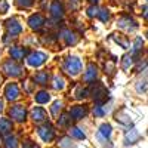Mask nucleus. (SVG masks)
I'll return each instance as SVG.
<instances>
[{
    "mask_svg": "<svg viewBox=\"0 0 148 148\" xmlns=\"http://www.w3.org/2000/svg\"><path fill=\"white\" fill-rule=\"evenodd\" d=\"M117 27L121 30V31H125L126 34H133V33H136L141 27V24L139 21L135 18L133 15L130 14H125V15H121L119 19H117Z\"/></svg>",
    "mask_w": 148,
    "mask_h": 148,
    "instance_id": "obj_1",
    "label": "nucleus"
},
{
    "mask_svg": "<svg viewBox=\"0 0 148 148\" xmlns=\"http://www.w3.org/2000/svg\"><path fill=\"white\" fill-rule=\"evenodd\" d=\"M145 37L144 36H136L130 43V55L135 58V61H138L142 58V53L145 51Z\"/></svg>",
    "mask_w": 148,
    "mask_h": 148,
    "instance_id": "obj_2",
    "label": "nucleus"
},
{
    "mask_svg": "<svg viewBox=\"0 0 148 148\" xmlns=\"http://www.w3.org/2000/svg\"><path fill=\"white\" fill-rule=\"evenodd\" d=\"M37 135H39L40 139L43 142H46V144H51L55 139V136H56L55 129H53V126L51 125V123H45V125L37 127Z\"/></svg>",
    "mask_w": 148,
    "mask_h": 148,
    "instance_id": "obj_3",
    "label": "nucleus"
},
{
    "mask_svg": "<svg viewBox=\"0 0 148 148\" xmlns=\"http://www.w3.org/2000/svg\"><path fill=\"white\" fill-rule=\"evenodd\" d=\"M82 61L77 56H70L65 59L64 62V70L70 74V76H77V74L82 71Z\"/></svg>",
    "mask_w": 148,
    "mask_h": 148,
    "instance_id": "obj_4",
    "label": "nucleus"
},
{
    "mask_svg": "<svg viewBox=\"0 0 148 148\" xmlns=\"http://www.w3.org/2000/svg\"><path fill=\"white\" fill-rule=\"evenodd\" d=\"M139 139H141V133L138 132V129L129 127V129L125 132V136H123V145H125V147L135 145V144L139 142Z\"/></svg>",
    "mask_w": 148,
    "mask_h": 148,
    "instance_id": "obj_5",
    "label": "nucleus"
},
{
    "mask_svg": "<svg viewBox=\"0 0 148 148\" xmlns=\"http://www.w3.org/2000/svg\"><path fill=\"white\" fill-rule=\"evenodd\" d=\"M9 117L16 121V123H22V121H25L27 119V110L24 105H15V107H12L9 110Z\"/></svg>",
    "mask_w": 148,
    "mask_h": 148,
    "instance_id": "obj_6",
    "label": "nucleus"
},
{
    "mask_svg": "<svg viewBox=\"0 0 148 148\" xmlns=\"http://www.w3.org/2000/svg\"><path fill=\"white\" fill-rule=\"evenodd\" d=\"M46 59H47V56H46L45 53H42V52H34V53H31V55L27 58V64H28L30 67L37 68V67L43 65V64L46 62Z\"/></svg>",
    "mask_w": 148,
    "mask_h": 148,
    "instance_id": "obj_7",
    "label": "nucleus"
},
{
    "mask_svg": "<svg viewBox=\"0 0 148 148\" xmlns=\"http://www.w3.org/2000/svg\"><path fill=\"white\" fill-rule=\"evenodd\" d=\"M111 135H113V126L110 123H102L99 129H98V138H99V141H102V142L110 141Z\"/></svg>",
    "mask_w": 148,
    "mask_h": 148,
    "instance_id": "obj_8",
    "label": "nucleus"
},
{
    "mask_svg": "<svg viewBox=\"0 0 148 148\" xmlns=\"http://www.w3.org/2000/svg\"><path fill=\"white\" fill-rule=\"evenodd\" d=\"M114 119H116V121L119 123V125H121V126H125V127H133L132 125V119H130V116L126 113L125 110H120L119 113H116V116H114Z\"/></svg>",
    "mask_w": 148,
    "mask_h": 148,
    "instance_id": "obj_9",
    "label": "nucleus"
},
{
    "mask_svg": "<svg viewBox=\"0 0 148 148\" xmlns=\"http://www.w3.org/2000/svg\"><path fill=\"white\" fill-rule=\"evenodd\" d=\"M3 71L8 74V76H12V77H18V76H21V67L16 64V62H14V61H8V62H5V65H3Z\"/></svg>",
    "mask_w": 148,
    "mask_h": 148,
    "instance_id": "obj_10",
    "label": "nucleus"
},
{
    "mask_svg": "<svg viewBox=\"0 0 148 148\" xmlns=\"http://www.w3.org/2000/svg\"><path fill=\"white\" fill-rule=\"evenodd\" d=\"M86 114H88V108H86L84 105H76V107H73L70 110V119L71 120H82L83 117H86Z\"/></svg>",
    "mask_w": 148,
    "mask_h": 148,
    "instance_id": "obj_11",
    "label": "nucleus"
},
{
    "mask_svg": "<svg viewBox=\"0 0 148 148\" xmlns=\"http://www.w3.org/2000/svg\"><path fill=\"white\" fill-rule=\"evenodd\" d=\"M6 30H8V36L16 37V36L22 31V27H21V24H19L16 19H9V21L6 22Z\"/></svg>",
    "mask_w": 148,
    "mask_h": 148,
    "instance_id": "obj_12",
    "label": "nucleus"
},
{
    "mask_svg": "<svg viewBox=\"0 0 148 148\" xmlns=\"http://www.w3.org/2000/svg\"><path fill=\"white\" fill-rule=\"evenodd\" d=\"M5 95H6V99L8 101H15L19 98V89H18V86L15 83H10L6 86V89H5Z\"/></svg>",
    "mask_w": 148,
    "mask_h": 148,
    "instance_id": "obj_13",
    "label": "nucleus"
},
{
    "mask_svg": "<svg viewBox=\"0 0 148 148\" xmlns=\"http://www.w3.org/2000/svg\"><path fill=\"white\" fill-rule=\"evenodd\" d=\"M31 119H33L36 123L46 121V111H45V108H42V107H34L33 111H31Z\"/></svg>",
    "mask_w": 148,
    "mask_h": 148,
    "instance_id": "obj_14",
    "label": "nucleus"
},
{
    "mask_svg": "<svg viewBox=\"0 0 148 148\" xmlns=\"http://www.w3.org/2000/svg\"><path fill=\"white\" fill-rule=\"evenodd\" d=\"M28 24H30V27L33 30H40L43 27V24H45V19H43V16L40 14H34V15L30 16Z\"/></svg>",
    "mask_w": 148,
    "mask_h": 148,
    "instance_id": "obj_15",
    "label": "nucleus"
},
{
    "mask_svg": "<svg viewBox=\"0 0 148 148\" xmlns=\"http://www.w3.org/2000/svg\"><path fill=\"white\" fill-rule=\"evenodd\" d=\"M14 130V123L9 119H0V136L2 135H10V132Z\"/></svg>",
    "mask_w": 148,
    "mask_h": 148,
    "instance_id": "obj_16",
    "label": "nucleus"
},
{
    "mask_svg": "<svg viewBox=\"0 0 148 148\" xmlns=\"http://www.w3.org/2000/svg\"><path fill=\"white\" fill-rule=\"evenodd\" d=\"M135 58L130 55V53H126L125 56L121 58V70L123 71H129V70H132L133 67H135Z\"/></svg>",
    "mask_w": 148,
    "mask_h": 148,
    "instance_id": "obj_17",
    "label": "nucleus"
},
{
    "mask_svg": "<svg viewBox=\"0 0 148 148\" xmlns=\"http://www.w3.org/2000/svg\"><path fill=\"white\" fill-rule=\"evenodd\" d=\"M113 40L121 47V49H129L130 47V40L127 39V36H123V34H113Z\"/></svg>",
    "mask_w": 148,
    "mask_h": 148,
    "instance_id": "obj_18",
    "label": "nucleus"
},
{
    "mask_svg": "<svg viewBox=\"0 0 148 148\" xmlns=\"http://www.w3.org/2000/svg\"><path fill=\"white\" fill-rule=\"evenodd\" d=\"M3 148H21V144L15 135H6L3 139Z\"/></svg>",
    "mask_w": 148,
    "mask_h": 148,
    "instance_id": "obj_19",
    "label": "nucleus"
},
{
    "mask_svg": "<svg viewBox=\"0 0 148 148\" xmlns=\"http://www.w3.org/2000/svg\"><path fill=\"white\" fill-rule=\"evenodd\" d=\"M51 14H52L53 18H62L64 16V8H62V5H61L58 0L52 2V5H51Z\"/></svg>",
    "mask_w": 148,
    "mask_h": 148,
    "instance_id": "obj_20",
    "label": "nucleus"
},
{
    "mask_svg": "<svg viewBox=\"0 0 148 148\" xmlns=\"http://www.w3.org/2000/svg\"><path fill=\"white\" fill-rule=\"evenodd\" d=\"M96 74H98L96 67H95L93 64H90V65L88 67V70L84 71V76H83V79H84V82H88V83L95 82V79H96Z\"/></svg>",
    "mask_w": 148,
    "mask_h": 148,
    "instance_id": "obj_21",
    "label": "nucleus"
},
{
    "mask_svg": "<svg viewBox=\"0 0 148 148\" xmlns=\"http://www.w3.org/2000/svg\"><path fill=\"white\" fill-rule=\"evenodd\" d=\"M135 90H136V93H139V95L148 93V80L147 79L138 80L136 83H135Z\"/></svg>",
    "mask_w": 148,
    "mask_h": 148,
    "instance_id": "obj_22",
    "label": "nucleus"
},
{
    "mask_svg": "<svg viewBox=\"0 0 148 148\" xmlns=\"http://www.w3.org/2000/svg\"><path fill=\"white\" fill-rule=\"evenodd\" d=\"M70 138H74L77 141H83V139H86V133L83 132V129L74 126V127L70 129Z\"/></svg>",
    "mask_w": 148,
    "mask_h": 148,
    "instance_id": "obj_23",
    "label": "nucleus"
},
{
    "mask_svg": "<svg viewBox=\"0 0 148 148\" xmlns=\"http://www.w3.org/2000/svg\"><path fill=\"white\" fill-rule=\"evenodd\" d=\"M25 53H27V51L24 47H19V46H15V47L10 49V56L14 59H16V61L22 59L24 56H25Z\"/></svg>",
    "mask_w": 148,
    "mask_h": 148,
    "instance_id": "obj_24",
    "label": "nucleus"
},
{
    "mask_svg": "<svg viewBox=\"0 0 148 148\" xmlns=\"http://www.w3.org/2000/svg\"><path fill=\"white\" fill-rule=\"evenodd\" d=\"M61 37H62V39L65 40V43H67V45H74V43L77 42L76 34L71 33L70 30H64V31H62V36H61Z\"/></svg>",
    "mask_w": 148,
    "mask_h": 148,
    "instance_id": "obj_25",
    "label": "nucleus"
},
{
    "mask_svg": "<svg viewBox=\"0 0 148 148\" xmlns=\"http://www.w3.org/2000/svg\"><path fill=\"white\" fill-rule=\"evenodd\" d=\"M47 79H49V74L45 73V71H39L34 76V82L39 83V84H46L47 83Z\"/></svg>",
    "mask_w": 148,
    "mask_h": 148,
    "instance_id": "obj_26",
    "label": "nucleus"
},
{
    "mask_svg": "<svg viewBox=\"0 0 148 148\" xmlns=\"http://www.w3.org/2000/svg\"><path fill=\"white\" fill-rule=\"evenodd\" d=\"M49 101H51V95H49L47 92H39L36 95V102L39 104H47Z\"/></svg>",
    "mask_w": 148,
    "mask_h": 148,
    "instance_id": "obj_27",
    "label": "nucleus"
},
{
    "mask_svg": "<svg viewBox=\"0 0 148 148\" xmlns=\"http://www.w3.org/2000/svg\"><path fill=\"white\" fill-rule=\"evenodd\" d=\"M58 145H59L61 148H74V144H73V141H71L70 136L61 138V139L58 141Z\"/></svg>",
    "mask_w": 148,
    "mask_h": 148,
    "instance_id": "obj_28",
    "label": "nucleus"
},
{
    "mask_svg": "<svg viewBox=\"0 0 148 148\" xmlns=\"http://www.w3.org/2000/svg\"><path fill=\"white\" fill-rule=\"evenodd\" d=\"M64 86H65V82H64V79L62 77H59V76H55L53 77V89H64Z\"/></svg>",
    "mask_w": 148,
    "mask_h": 148,
    "instance_id": "obj_29",
    "label": "nucleus"
},
{
    "mask_svg": "<svg viewBox=\"0 0 148 148\" xmlns=\"http://www.w3.org/2000/svg\"><path fill=\"white\" fill-rule=\"evenodd\" d=\"M98 18H99L102 22H107L110 19V10L108 9H101L98 12Z\"/></svg>",
    "mask_w": 148,
    "mask_h": 148,
    "instance_id": "obj_30",
    "label": "nucleus"
},
{
    "mask_svg": "<svg viewBox=\"0 0 148 148\" xmlns=\"http://www.w3.org/2000/svg\"><path fill=\"white\" fill-rule=\"evenodd\" d=\"M86 96H88V90H86L83 86H79L76 89V99H83Z\"/></svg>",
    "mask_w": 148,
    "mask_h": 148,
    "instance_id": "obj_31",
    "label": "nucleus"
},
{
    "mask_svg": "<svg viewBox=\"0 0 148 148\" xmlns=\"http://www.w3.org/2000/svg\"><path fill=\"white\" fill-rule=\"evenodd\" d=\"M70 121H71L70 116L64 114V116H61V117L58 119V126H61V127H64V126H68V125H70Z\"/></svg>",
    "mask_w": 148,
    "mask_h": 148,
    "instance_id": "obj_32",
    "label": "nucleus"
},
{
    "mask_svg": "<svg viewBox=\"0 0 148 148\" xmlns=\"http://www.w3.org/2000/svg\"><path fill=\"white\" fill-rule=\"evenodd\" d=\"M21 148H40V147H39V144H36L31 139H25L21 142Z\"/></svg>",
    "mask_w": 148,
    "mask_h": 148,
    "instance_id": "obj_33",
    "label": "nucleus"
},
{
    "mask_svg": "<svg viewBox=\"0 0 148 148\" xmlns=\"http://www.w3.org/2000/svg\"><path fill=\"white\" fill-rule=\"evenodd\" d=\"M141 16H142V19L145 22H148V3L141 6Z\"/></svg>",
    "mask_w": 148,
    "mask_h": 148,
    "instance_id": "obj_34",
    "label": "nucleus"
},
{
    "mask_svg": "<svg viewBox=\"0 0 148 148\" xmlns=\"http://www.w3.org/2000/svg\"><path fill=\"white\" fill-rule=\"evenodd\" d=\"M61 105H62V104H61L59 101H56V102L52 105L51 111H52V114H53V116H58V111H61Z\"/></svg>",
    "mask_w": 148,
    "mask_h": 148,
    "instance_id": "obj_35",
    "label": "nucleus"
},
{
    "mask_svg": "<svg viewBox=\"0 0 148 148\" xmlns=\"http://www.w3.org/2000/svg\"><path fill=\"white\" fill-rule=\"evenodd\" d=\"M9 9V5L6 0H0V14H6Z\"/></svg>",
    "mask_w": 148,
    "mask_h": 148,
    "instance_id": "obj_36",
    "label": "nucleus"
},
{
    "mask_svg": "<svg viewBox=\"0 0 148 148\" xmlns=\"http://www.w3.org/2000/svg\"><path fill=\"white\" fill-rule=\"evenodd\" d=\"M16 3L21 6V8H30L33 5V0H16Z\"/></svg>",
    "mask_w": 148,
    "mask_h": 148,
    "instance_id": "obj_37",
    "label": "nucleus"
},
{
    "mask_svg": "<svg viewBox=\"0 0 148 148\" xmlns=\"http://www.w3.org/2000/svg\"><path fill=\"white\" fill-rule=\"evenodd\" d=\"M98 12H99V9L92 6V8L88 9V15H89V16H98Z\"/></svg>",
    "mask_w": 148,
    "mask_h": 148,
    "instance_id": "obj_38",
    "label": "nucleus"
},
{
    "mask_svg": "<svg viewBox=\"0 0 148 148\" xmlns=\"http://www.w3.org/2000/svg\"><path fill=\"white\" fill-rule=\"evenodd\" d=\"M144 37H145V40L148 42V28L145 30V33H144Z\"/></svg>",
    "mask_w": 148,
    "mask_h": 148,
    "instance_id": "obj_39",
    "label": "nucleus"
},
{
    "mask_svg": "<svg viewBox=\"0 0 148 148\" xmlns=\"http://www.w3.org/2000/svg\"><path fill=\"white\" fill-rule=\"evenodd\" d=\"M2 110H3V101L0 99V111H2Z\"/></svg>",
    "mask_w": 148,
    "mask_h": 148,
    "instance_id": "obj_40",
    "label": "nucleus"
},
{
    "mask_svg": "<svg viewBox=\"0 0 148 148\" xmlns=\"http://www.w3.org/2000/svg\"><path fill=\"white\" fill-rule=\"evenodd\" d=\"M89 2H92V3H98L99 0H89Z\"/></svg>",
    "mask_w": 148,
    "mask_h": 148,
    "instance_id": "obj_41",
    "label": "nucleus"
},
{
    "mask_svg": "<svg viewBox=\"0 0 148 148\" xmlns=\"http://www.w3.org/2000/svg\"><path fill=\"white\" fill-rule=\"evenodd\" d=\"M145 2H147V3H148V0H145Z\"/></svg>",
    "mask_w": 148,
    "mask_h": 148,
    "instance_id": "obj_42",
    "label": "nucleus"
},
{
    "mask_svg": "<svg viewBox=\"0 0 148 148\" xmlns=\"http://www.w3.org/2000/svg\"><path fill=\"white\" fill-rule=\"evenodd\" d=\"M0 142H2V139H0Z\"/></svg>",
    "mask_w": 148,
    "mask_h": 148,
    "instance_id": "obj_43",
    "label": "nucleus"
}]
</instances>
